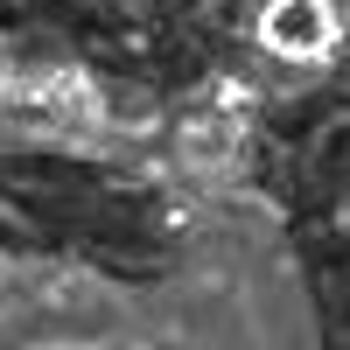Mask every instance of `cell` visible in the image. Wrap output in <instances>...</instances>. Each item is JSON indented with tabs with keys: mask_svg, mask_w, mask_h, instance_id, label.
Returning <instances> with one entry per match:
<instances>
[{
	"mask_svg": "<svg viewBox=\"0 0 350 350\" xmlns=\"http://www.w3.org/2000/svg\"><path fill=\"white\" fill-rule=\"evenodd\" d=\"M323 14H329L323 0H280V14H267V42L287 49V56H315L329 42V21Z\"/></svg>",
	"mask_w": 350,
	"mask_h": 350,
	"instance_id": "cell-1",
	"label": "cell"
}]
</instances>
